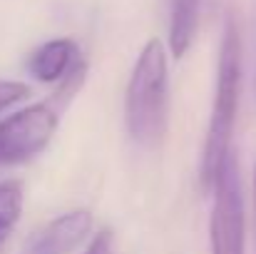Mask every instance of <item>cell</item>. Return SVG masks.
Masks as SVG:
<instances>
[{
  "label": "cell",
  "instance_id": "1",
  "mask_svg": "<svg viewBox=\"0 0 256 254\" xmlns=\"http://www.w3.org/2000/svg\"><path fill=\"white\" fill-rule=\"evenodd\" d=\"M124 120L130 137L142 147H157L170 122V60L164 43L152 38L132 68Z\"/></svg>",
  "mask_w": 256,
  "mask_h": 254
},
{
  "label": "cell",
  "instance_id": "5",
  "mask_svg": "<svg viewBox=\"0 0 256 254\" xmlns=\"http://www.w3.org/2000/svg\"><path fill=\"white\" fill-rule=\"evenodd\" d=\"M92 229V214L87 209H72L50 219L42 229H38L22 254H70L87 239Z\"/></svg>",
  "mask_w": 256,
  "mask_h": 254
},
{
  "label": "cell",
  "instance_id": "8",
  "mask_svg": "<svg viewBox=\"0 0 256 254\" xmlns=\"http://www.w3.org/2000/svg\"><path fill=\"white\" fill-rule=\"evenodd\" d=\"M22 212V184L10 179L0 182V242L12 232Z\"/></svg>",
  "mask_w": 256,
  "mask_h": 254
},
{
  "label": "cell",
  "instance_id": "4",
  "mask_svg": "<svg viewBox=\"0 0 256 254\" xmlns=\"http://www.w3.org/2000/svg\"><path fill=\"white\" fill-rule=\"evenodd\" d=\"M58 130V112L50 102L30 105L0 122V165H18L42 152Z\"/></svg>",
  "mask_w": 256,
  "mask_h": 254
},
{
  "label": "cell",
  "instance_id": "9",
  "mask_svg": "<svg viewBox=\"0 0 256 254\" xmlns=\"http://www.w3.org/2000/svg\"><path fill=\"white\" fill-rule=\"evenodd\" d=\"M30 95V87L25 83H15V80H0V112L10 110L12 105L22 102Z\"/></svg>",
  "mask_w": 256,
  "mask_h": 254
},
{
  "label": "cell",
  "instance_id": "6",
  "mask_svg": "<svg viewBox=\"0 0 256 254\" xmlns=\"http://www.w3.org/2000/svg\"><path fill=\"white\" fill-rule=\"evenodd\" d=\"M82 65L85 63L80 58V50H78L75 40H70V38L48 40L45 45L35 48L30 53V58H28V73L38 83H45V85L68 80Z\"/></svg>",
  "mask_w": 256,
  "mask_h": 254
},
{
  "label": "cell",
  "instance_id": "7",
  "mask_svg": "<svg viewBox=\"0 0 256 254\" xmlns=\"http://www.w3.org/2000/svg\"><path fill=\"white\" fill-rule=\"evenodd\" d=\"M202 0H172L170 15V53L174 58H184L196 38Z\"/></svg>",
  "mask_w": 256,
  "mask_h": 254
},
{
  "label": "cell",
  "instance_id": "10",
  "mask_svg": "<svg viewBox=\"0 0 256 254\" xmlns=\"http://www.w3.org/2000/svg\"><path fill=\"white\" fill-rule=\"evenodd\" d=\"M112 247H114V237H112L110 229H104V232L92 237V242L87 244L85 254H112Z\"/></svg>",
  "mask_w": 256,
  "mask_h": 254
},
{
  "label": "cell",
  "instance_id": "3",
  "mask_svg": "<svg viewBox=\"0 0 256 254\" xmlns=\"http://www.w3.org/2000/svg\"><path fill=\"white\" fill-rule=\"evenodd\" d=\"M212 192H214L212 222H209L212 254H244V249H246V219H244L239 165H236L234 152L222 165Z\"/></svg>",
  "mask_w": 256,
  "mask_h": 254
},
{
  "label": "cell",
  "instance_id": "2",
  "mask_svg": "<svg viewBox=\"0 0 256 254\" xmlns=\"http://www.w3.org/2000/svg\"><path fill=\"white\" fill-rule=\"evenodd\" d=\"M239 90H242V38H239L236 23L229 20L222 35L212 117H209V127H206V137L202 147L199 177L206 192H212L219 169L232 155V135H234V122H236Z\"/></svg>",
  "mask_w": 256,
  "mask_h": 254
},
{
  "label": "cell",
  "instance_id": "11",
  "mask_svg": "<svg viewBox=\"0 0 256 254\" xmlns=\"http://www.w3.org/2000/svg\"><path fill=\"white\" fill-rule=\"evenodd\" d=\"M254 209H256V165H254Z\"/></svg>",
  "mask_w": 256,
  "mask_h": 254
}]
</instances>
